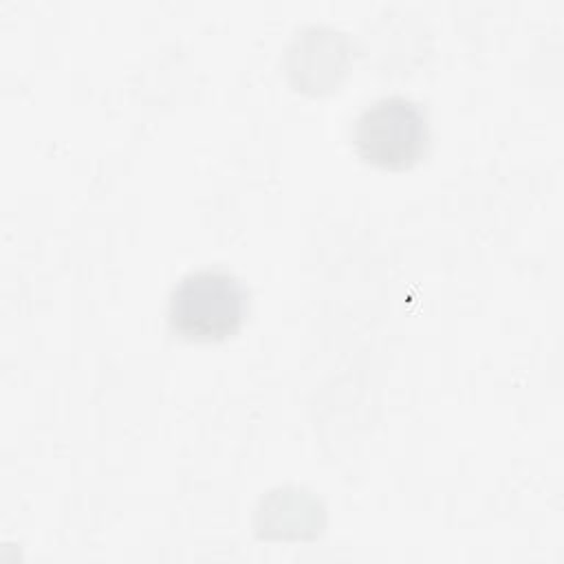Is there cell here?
Listing matches in <instances>:
<instances>
[{
  "label": "cell",
  "mask_w": 564,
  "mask_h": 564,
  "mask_svg": "<svg viewBox=\"0 0 564 564\" xmlns=\"http://www.w3.org/2000/svg\"><path fill=\"white\" fill-rule=\"evenodd\" d=\"M247 311V289L223 269H198L183 275L167 302L172 330L192 341L227 339L242 326Z\"/></svg>",
  "instance_id": "1"
},
{
  "label": "cell",
  "mask_w": 564,
  "mask_h": 564,
  "mask_svg": "<svg viewBox=\"0 0 564 564\" xmlns=\"http://www.w3.org/2000/svg\"><path fill=\"white\" fill-rule=\"evenodd\" d=\"M352 143L359 156L377 167H410L427 150V117L410 97H379L355 119Z\"/></svg>",
  "instance_id": "2"
}]
</instances>
